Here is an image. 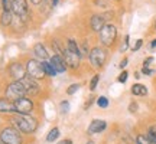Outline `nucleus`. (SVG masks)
<instances>
[{
  "label": "nucleus",
  "instance_id": "34",
  "mask_svg": "<svg viewBox=\"0 0 156 144\" xmlns=\"http://www.w3.org/2000/svg\"><path fill=\"white\" fill-rule=\"evenodd\" d=\"M127 63H129V59L127 58H124V59H122V62H120V69H124V68L127 67Z\"/></svg>",
  "mask_w": 156,
  "mask_h": 144
},
{
  "label": "nucleus",
  "instance_id": "26",
  "mask_svg": "<svg viewBox=\"0 0 156 144\" xmlns=\"http://www.w3.org/2000/svg\"><path fill=\"white\" fill-rule=\"evenodd\" d=\"M98 81H100V75H94V77L91 78V82H90V89H91V91H94V89L97 88Z\"/></svg>",
  "mask_w": 156,
  "mask_h": 144
},
{
  "label": "nucleus",
  "instance_id": "12",
  "mask_svg": "<svg viewBox=\"0 0 156 144\" xmlns=\"http://www.w3.org/2000/svg\"><path fill=\"white\" fill-rule=\"evenodd\" d=\"M51 65L54 67V69H55L58 74H62V72L67 71V62H65V59H64V56H59V55H54L52 58H51Z\"/></svg>",
  "mask_w": 156,
  "mask_h": 144
},
{
  "label": "nucleus",
  "instance_id": "18",
  "mask_svg": "<svg viewBox=\"0 0 156 144\" xmlns=\"http://www.w3.org/2000/svg\"><path fill=\"white\" fill-rule=\"evenodd\" d=\"M67 49H69L71 52H74V53H77V55H80L81 58H83V52H81V49H80V45H78L74 39H68Z\"/></svg>",
  "mask_w": 156,
  "mask_h": 144
},
{
  "label": "nucleus",
  "instance_id": "30",
  "mask_svg": "<svg viewBox=\"0 0 156 144\" xmlns=\"http://www.w3.org/2000/svg\"><path fill=\"white\" fill-rule=\"evenodd\" d=\"M142 45H143V40H142V39H137V40H136V43H134V46L132 48V50H133V52L139 50L140 48H142Z\"/></svg>",
  "mask_w": 156,
  "mask_h": 144
},
{
  "label": "nucleus",
  "instance_id": "1",
  "mask_svg": "<svg viewBox=\"0 0 156 144\" xmlns=\"http://www.w3.org/2000/svg\"><path fill=\"white\" fill-rule=\"evenodd\" d=\"M12 122L15 124V127L22 131V133L30 134L34 133L35 130L38 128V121L35 120L34 117H30L29 114H17L12 118Z\"/></svg>",
  "mask_w": 156,
  "mask_h": 144
},
{
  "label": "nucleus",
  "instance_id": "38",
  "mask_svg": "<svg viewBox=\"0 0 156 144\" xmlns=\"http://www.w3.org/2000/svg\"><path fill=\"white\" fill-rule=\"evenodd\" d=\"M30 2H32V5H35V6H38L42 3V0H30Z\"/></svg>",
  "mask_w": 156,
  "mask_h": 144
},
{
  "label": "nucleus",
  "instance_id": "37",
  "mask_svg": "<svg viewBox=\"0 0 156 144\" xmlns=\"http://www.w3.org/2000/svg\"><path fill=\"white\" fill-rule=\"evenodd\" d=\"M58 144H73V141H71V140H62V141H59Z\"/></svg>",
  "mask_w": 156,
  "mask_h": 144
},
{
  "label": "nucleus",
  "instance_id": "31",
  "mask_svg": "<svg viewBox=\"0 0 156 144\" xmlns=\"http://www.w3.org/2000/svg\"><path fill=\"white\" fill-rule=\"evenodd\" d=\"M2 3H3V10H10L12 0H2Z\"/></svg>",
  "mask_w": 156,
  "mask_h": 144
},
{
  "label": "nucleus",
  "instance_id": "25",
  "mask_svg": "<svg viewBox=\"0 0 156 144\" xmlns=\"http://www.w3.org/2000/svg\"><path fill=\"white\" fill-rule=\"evenodd\" d=\"M78 89H80V84H73V85H69V87L67 88V94L68 95H74Z\"/></svg>",
  "mask_w": 156,
  "mask_h": 144
},
{
  "label": "nucleus",
  "instance_id": "3",
  "mask_svg": "<svg viewBox=\"0 0 156 144\" xmlns=\"http://www.w3.org/2000/svg\"><path fill=\"white\" fill-rule=\"evenodd\" d=\"M98 33H100L101 43L104 45V46H112L117 38V28L114 25H112V23H107V25L103 26V29H101Z\"/></svg>",
  "mask_w": 156,
  "mask_h": 144
},
{
  "label": "nucleus",
  "instance_id": "33",
  "mask_svg": "<svg viewBox=\"0 0 156 144\" xmlns=\"http://www.w3.org/2000/svg\"><path fill=\"white\" fill-rule=\"evenodd\" d=\"M142 72H143L145 75H152V74H153V71H152L149 67H143L142 68Z\"/></svg>",
  "mask_w": 156,
  "mask_h": 144
},
{
  "label": "nucleus",
  "instance_id": "27",
  "mask_svg": "<svg viewBox=\"0 0 156 144\" xmlns=\"http://www.w3.org/2000/svg\"><path fill=\"white\" fill-rule=\"evenodd\" d=\"M127 77H129V72L126 71V69H123V72L119 75V78H117V81L120 84H124L126 81H127Z\"/></svg>",
  "mask_w": 156,
  "mask_h": 144
},
{
  "label": "nucleus",
  "instance_id": "40",
  "mask_svg": "<svg viewBox=\"0 0 156 144\" xmlns=\"http://www.w3.org/2000/svg\"><path fill=\"white\" fill-rule=\"evenodd\" d=\"M91 104H93V100H88V102H87V104H85V107H84V108H85V110H87V108H88V107L91 105Z\"/></svg>",
  "mask_w": 156,
  "mask_h": 144
},
{
  "label": "nucleus",
  "instance_id": "16",
  "mask_svg": "<svg viewBox=\"0 0 156 144\" xmlns=\"http://www.w3.org/2000/svg\"><path fill=\"white\" fill-rule=\"evenodd\" d=\"M34 53L36 55V58L42 59V61H46V59H48V52H46V49H45L44 43H36L35 45Z\"/></svg>",
  "mask_w": 156,
  "mask_h": 144
},
{
  "label": "nucleus",
  "instance_id": "29",
  "mask_svg": "<svg viewBox=\"0 0 156 144\" xmlns=\"http://www.w3.org/2000/svg\"><path fill=\"white\" fill-rule=\"evenodd\" d=\"M129 42H130V36H129V35H126V36H124V42H123L122 48H120V50H122V52H124V50L129 49Z\"/></svg>",
  "mask_w": 156,
  "mask_h": 144
},
{
  "label": "nucleus",
  "instance_id": "4",
  "mask_svg": "<svg viewBox=\"0 0 156 144\" xmlns=\"http://www.w3.org/2000/svg\"><path fill=\"white\" fill-rule=\"evenodd\" d=\"M0 140L5 144H22V135L15 127H6L0 133Z\"/></svg>",
  "mask_w": 156,
  "mask_h": 144
},
{
  "label": "nucleus",
  "instance_id": "5",
  "mask_svg": "<svg viewBox=\"0 0 156 144\" xmlns=\"http://www.w3.org/2000/svg\"><path fill=\"white\" fill-rule=\"evenodd\" d=\"M26 74L29 77H32L34 79L39 81V79H44L46 77L44 68H42V62L36 61V59H29L26 63Z\"/></svg>",
  "mask_w": 156,
  "mask_h": 144
},
{
  "label": "nucleus",
  "instance_id": "11",
  "mask_svg": "<svg viewBox=\"0 0 156 144\" xmlns=\"http://www.w3.org/2000/svg\"><path fill=\"white\" fill-rule=\"evenodd\" d=\"M62 56H64V59H65V62H67L68 67L71 68H78V65H80V59H81V56L77 55V53H74V52H71L69 49H64V52H62Z\"/></svg>",
  "mask_w": 156,
  "mask_h": 144
},
{
  "label": "nucleus",
  "instance_id": "43",
  "mask_svg": "<svg viewBox=\"0 0 156 144\" xmlns=\"http://www.w3.org/2000/svg\"><path fill=\"white\" fill-rule=\"evenodd\" d=\"M155 28H156V23H155Z\"/></svg>",
  "mask_w": 156,
  "mask_h": 144
},
{
  "label": "nucleus",
  "instance_id": "24",
  "mask_svg": "<svg viewBox=\"0 0 156 144\" xmlns=\"http://www.w3.org/2000/svg\"><path fill=\"white\" fill-rule=\"evenodd\" d=\"M136 144H152V143L149 141V139H147L146 135H143V134H139V135L136 137Z\"/></svg>",
  "mask_w": 156,
  "mask_h": 144
},
{
  "label": "nucleus",
  "instance_id": "32",
  "mask_svg": "<svg viewBox=\"0 0 156 144\" xmlns=\"http://www.w3.org/2000/svg\"><path fill=\"white\" fill-rule=\"evenodd\" d=\"M136 111H137V104L133 101V102L129 105V112H136Z\"/></svg>",
  "mask_w": 156,
  "mask_h": 144
},
{
  "label": "nucleus",
  "instance_id": "42",
  "mask_svg": "<svg viewBox=\"0 0 156 144\" xmlns=\"http://www.w3.org/2000/svg\"><path fill=\"white\" fill-rule=\"evenodd\" d=\"M0 144H5V143H3V141H2V140H0Z\"/></svg>",
  "mask_w": 156,
  "mask_h": 144
},
{
  "label": "nucleus",
  "instance_id": "8",
  "mask_svg": "<svg viewBox=\"0 0 156 144\" xmlns=\"http://www.w3.org/2000/svg\"><path fill=\"white\" fill-rule=\"evenodd\" d=\"M10 10L20 19H25L28 16V3L26 0H12Z\"/></svg>",
  "mask_w": 156,
  "mask_h": 144
},
{
  "label": "nucleus",
  "instance_id": "21",
  "mask_svg": "<svg viewBox=\"0 0 156 144\" xmlns=\"http://www.w3.org/2000/svg\"><path fill=\"white\" fill-rule=\"evenodd\" d=\"M58 137H59V128L55 127V128H52L49 131V134L46 135V141H48V143H54Z\"/></svg>",
  "mask_w": 156,
  "mask_h": 144
},
{
  "label": "nucleus",
  "instance_id": "2",
  "mask_svg": "<svg viewBox=\"0 0 156 144\" xmlns=\"http://www.w3.org/2000/svg\"><path fill=\"white\" fill-rule=\"evenodd\" d=\"M88 58H90L91 65L94 68H97V69H100V68L104 67V63L107 61V52H106V49H103L100 46H95V48H93V49L90 50Z\"/></svg>",
  "mask_w": 156,
  "mask_h": 144
},
{
  "label": "nucleus",
  "instance_id": "20",
  "mask_svg": "<svg viewBox=\"0 0 156 144\" xmlns=\"http://www.w3.org/2000/svg\"><path fill=\"white\" fill-rule=\"evenodd\" d=\"M42 68H44V71L46 75H49V77H54V75H56L58 72L54 69V67L51 65V62L48 61H42Z\"/></svg>",
  "mask_w": 156,
  "mask_h": 144
},
{
  "label": "nucleus",
  "instance_id": "36",
  "mask_svg": "<svg viewBox=\"0 0 156 144\" xmlns=\"http://www.w3.org/2000/svg\"><path fill=\"white\" fill-rule=\"evenodd\" d=\"M45 2H48V3H49L52 7H55V6L58 5V0H45Z\"/></svg>",
  "mask_w": 156,
  "mask_h": 144
},
{
  "label": "nucleus",
  "instance_id": "22",
  "mask_svg": "<svg viewBox=\"0 0 156 144\" xmlns=\"http://www.w3.org/2000/svg\"><path fill=\"white\" fill-rule=\"evenodd\" d=\"M147 139H149V141L152 144H156V127L155 125L147 130Z\"/></svg>",
  "mask_w": 156,
  "mask_h": 144
},
{
  "label": "nucleus",
  "instance_id": "15",
  "mask_svg": "<svg viewBox=\"0 0 156 144\" xmlns=\"http://www.w3.org/2000/svg\"><path fill=\"white\" fill-rule=\"evenodd\" d=\"M0 112H16L15 102L9 98H0Z\"/></svg>",
  "mask_w": 156,
  "mask_h": 144
},
{
  "label": "nucleus",
  "instance_id": "28",
  "mask_svg": "<svg viewBox=\"0 0 156 144\" xmlns=\"http://www.w3.org/2000/svg\"><path fill=\"white\" fill-rule=\"evenodd\" d=\"M59 108H61L62 114H67L68 111H69V102H68V101H62L61 105H59Z\"/></svg>",
  "mask_w": 156,
  "mask_h": 144
},
{
  "label": "nucleus",
  "instance_id": "9",
  "mask_svg": "<svg viewBox=\"0 0 156 144\" xmlns=\"http://www.w3.org/2000/svg\"><path fill=\"white\" fill-rule=\"evenodd\" d=\"M23 84V87L26 89V94H30V95H36L39 94V85H38V81L34 79L32 77H25L20 79Z\"/></svg>",
  "mask_w": 156,
  "mask_h": 144
},
{
  "label": "nucleus",
  "instance_id": "35",
  "mask_svg": "<svg viewBox=\"0 0 156 144\" xmlns=\"http://www.w3.org/2000/svg\"><path fill=\"white\" fill-rule=\"evenodd\" d=\"M152 62H153V56H149V58H146L145 62H143V67H149Z\"/></svg>",
  "mask_w": 156,
  "mask_h": 144
},
{
  "label": "nucleus",
  "instance_id": "41",
  "mask_svg": "<svg viewBox=\"0 0 156 144\" xmlns=\"http://www.w3.org/2000/svg\"><path fill=\"white\" fill-rule=\"evenodd\" d=\"M87 144H94V141H87Z\"/></svg>",
  "mask_w": 156,
  "mask_h": 144
},
{
  "label": "nucleus",
  "instance_id": "17",
  "mask_svg": "<svg viewBox=\"0 0 156 144\" xmlns=\"http://www.w3.org/2000/svg\"><path fill=\"white\" fill-rule=\"evenodd\" d=\"M132 94L136 97H145V95H147V88L142 84H134L132 87Z\"/></svg>",
  "mask_w": 156,
  "mask_h": 144
},
{
  "label": "nucleus",
  "instance_id": "7",
  "mask_svg": "<svg viewBox=\"0 0 156 144\" xmlns=\"http://www.w3.org/2000/svg\"><path fill=\"white\" fill-rule=\"evenodd\" d=\"M15 108H16L17 114H29L34 110V101L26 98V97L17 98V100H15Z\"/></svg>",
  "mask_w": 156,
  "mask_h": 144
},
{
  "label": "nucleus",
  "instance_id": "39",
  "mask_svg": "<svg viewBox=\"0 0 156 144\" xmlns=\"http://www.w3.org/2000/svg\"><path fill=\"white\" fill-rule=\"evenodd\" d=\"M155 48H156V39L152 40V43H151V49H155Z\"/></svg>",
  "mask_w": 156,
  "mask_h": 144
},
{
  "label": "nucleus",
  "instance_id": "19",
  "mask_svg": "<svg viewBox=\"0 0 156 144\" xmlns=\"http://www.w3.org/2000/svg\"><path fill=\"white\" fill-rule=\"evenodd\" d=\"M0 23H2L3 26H9V25H12V13H10V10H3L2 17H0Z\"/></svg>",
  "mask_w": 156,
  "mask_h": 144
},
{
  "label": "nucleus",
  "instance_id": "6",
  "mask_svg": "<svg viewBox=\"0 0 156 144\" xmlns=\"http://www.w3.org/2000/svg\"><path fill=\"white\" fill-rule=\"evenodd\" d=\"M26 95V89L23 87L22 81H15L6 88V98L9 100H17Z\"/></svg>",
  "mask_w": 156,
  "mask_h": 144
},
{
  "label": "nucleus",
  "instance_id": "13",
  "mask_svg": "<svg viewBox=\"0 0 156 144\" xmlns=\"http://www.w3.org/2000/svg\"><path fill=\"white\" fill-rule=\"evenodd\" d=\"M107 127V122L103 120H93L91 124L88 125V133L90 134H98L101 131H104Z\"/></svg>",
  "mask_w": 156,
  "mask_h": 144
},
{
  "label": "nucleus",
  "instance_id": "14",
  "mask_svg": "<svg viewBox=\"0 0 156 144\" xmlns=\"http://www.w3.org/2000/svg\"><path fill=\"white\" fill-rule=\"evenodd\" d=\"M90 25H91V29L94 32H100L101 29H103V26L106 25L104 23V16L103 15H94V16H91Z\"/></svg>",
  "mask_w": 156,
  "mask_h": 144
},
{
  "label": "nucleus",
  "instance_id": "10",
  "mask_svg": "<svg viewBox=\"0 0 156 144\" xmlns=\"http://www.w3.org/2000/svg\"><path fill=\"white\" fill-rule=\"evenodd\" d=\"M9 72L16 81H20L22 78L26 77V68L23 67L22 63H19V62H13L9 67Z\"/></svg>",
  "mask_w": 156,
  "mask_h": 144
},
{
  "label": "nucleus",
  "instance_id": "23",
  "mask_svg": "<svg viewBox=\"0 0 156 144\" xmlns=\"http://www.w3.org/2000/svg\"><path fill=\"white\" fill-rule=\"evenodd\" d=\"M108 98L107 97H98V100H97V105L100 107V108H107L108 107Z\"/></svg>",
  "mask_w": 156,
  "mask_h": 144
}]
</instances>
